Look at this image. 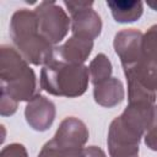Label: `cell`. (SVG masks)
Returning a JSON list of instances; mask_svg holds the SVG:
<instances>
[{"mask_svg":"<svg viewBox=\"0 0 157 157\" xmlns=\"http://www.w3.org/2000/svg\"><path fill=\"white\" fill-rule=\"evenodd\" d=\"M137 157H139V156H137Z\"/></svg>","mask_w":157,"mask_h":157,"instance_id":"obj_22","label":"cell"},{"mask_svg":"<svg viewBox=\"0 0 157 157\" xmlns=\"http://www.w3.org/2000/svg\"><path fill=\"white\" fill-rule=\"evenodd\" d=\"M113 18L119 23L137 21L144 12V4L140 0H113L107 1Z\"/></svg>","mask_w":157,"mask_h":157,"instance_id":"obj_13","label":"cell"},{"mask_svg":"<svg viewBox=\"0 0 157 157\" xmlns=\"http://www.w3.org/2000/svg\"><path fill=\"white\" fill-rule=\"evenodd\" d=\"M54 103L42 94H36L25 108V118L27 124L36 131L48 130L55 119Z\"/></svg>","mask_w":157,"mask_h":157,"instance_id":"obj_7","label":"cell"},{"mask_svg":"<svg viewBox=\"0 0 157 157\" xmlns=\"http://www.w3.org/2000/svg\"><path fill=\"white\" fill-rule=\"evenodd\" d=\"M126 78H131L146 90L157 93V64L142 60L131 67L124 69Z\"/></svg>","mask_w":157,"mask_h":157,"instance_id":"obj_14","label":"cell"},{"mask_svg":"<svg viewBox=\"0 0 157 157\" xmlns=\"http://www.w3.org/2000/svg\"><path fill=\"white\" fill-rule=\"evenodd\" d=\"M101 16L92 9L87 7L71 15V31L72 36L93 40L102 32Z\"/></svg>","mask_w":157,"mask_h":157,"instance_id":"obj_10","label":"cell"},{"mask_svg":"<svg viewBox=\"0 0 157 157\" xmlns=\"http://www.w3.org/2000/svg\"><path fill=\"white\" fill-rule=\"evenodd\" d=\"M88 136V129L82 120L76 117H66L50 141L64 147H85Z\"/></svg>","mask_w":157,"mask_h":157,"instance_id":"obj_8","label":"cell"},{"mask_svg":"<svg viewBox=\"0 0 157 157\" xmlns=\"http://www.w3.org/2000/svg\"><path fill=\"white\" fill-rule=\"evenodd\" d=\"M90 82L86 65L67 64L50 59L40 70L39 87L52 96L75 98L82 96Z\"/></svg>","mask_w":157,"mask_h":157,"instance_id":"obj_4","label":"cell"},{"mask_svg":"<svg viewBox=\"0 0 157 157\" xmlns=\"http://www.w3.org/2000/svg\"><path fill=\"white\" fill-rule=\"evenodd\" d=\"M147 5H148L150 7H152L153 10L157 11V0H156V1H147Z\"/></svg>","mask_w":157,"mask_h":157,"instance_id":"obj_21","label":"cell"},{"mask_svg":"<svg viewBox=\"0 0 157 157\" xmlns=\"http://www.w3.org/2000/svg\"><path fill=\"white\" fill-rule=\"evenodd\" d=\"M144 140H145V145L150 150L157 152V105L153 107V115L144 135Z\"/></svg>","mask_w":157,"mask_h":157,"instance_id":"obj_17","label":"cell"},{"mask_svg":"<svg viewBox=\"0 0 157 157\" xmlns=\"http://www.w3.org/2000/svg\"><path fill=\"white\" fill-rule=\"evenodd\" d=\"M125 92L123 82L117 77H110L93 88L94 102L105 108H113L124 101Z\"/></svg>","mask_w":157,"mask_h":157,"instance_id":"obj_11","label":"cell"},{"mask_svg":"<svg viewBox=\"0 0 157 157\" xmlns=\"http://www.w3.org/2000/svg\"><path fill=\"white\" fill-rule=\"evenodd\" d=\"M63 4L66 6L69 13H70V15H74V13H76L77 11H81V10H83V9L92 7L93 1H66V0H65Z\"/></svg>","mask_w":157,"mask_h":157,"instance_id":"obj_20","label":"cell"},{"mask_svg":"<svg viewBox=\"0 0 157 157\" xmlns=\"http://www.w3.org/2000/svg\"><path fill=\"white\" fill-rule=\"evenodd\" d=\"M18 102L12 99L6 93H1V101H0V114L2 117H10L13 115L17 110Z\"/></svg>","mask_w":157,"mask_h":157,"instance_id":"obj_19","label":"cell"},{"mask_svg":"<svg viewBox=\"0 0 157 157\" xmlns=\"http://www.w3.org/2000/svg\"><path fill=\"white\" fill-rule=\"evenodd\" d=\"M39 32L53 45L60 43L67 34L71 21L65 10L55 1H42L34 9Z\"/></svg>","mask_w":157,"mask_h":157,"instance_id":"obj_5","label":"cell"},{"mask_svg":"<svg viewBox=\"0 0 157 157\" xmlns=\"http://www.w3.org/2000/svg\"><path fill=\"white\" fill-rule=\"evenodd\" d=\"M144 60L157 64V23L151 26L142 37Z\"/></svg>","mask_w":157,"mask_h":157,"instance_id":"obj_16","label":"cell"},{"mask_svg":"<svg viewBox=\"0 0 157 157\" xmlns=\"http://www.w3.org/2000/svg\"><path fill=\"white\" fill-rule=\"evenodd\" d=\"M10 36L16 50L28 64L44 66L53 56L54 45L39 32L34 10L18 9L10 21Z\"/></svg>","mask_w":157,"mask_h":157,"instance_id":"obj_2","label":"cell"},{"mask_svg":"<svg viewBox=\"0 0 157 157\" xmlns=\"http://www.w3.org/2000/svg\"><path fill=\"white\" fill-rule=\"evenodd\" d=\"M1 93L16 102H29L37 93V78L27 60L12 47H0Z\"/></svg>","mask_w":157,"mask_h":157,"instance_id":"obj_3","label":"cell"},{"mask_svg":"<svg viewBox=\"0 0 157 157\" xmlns=\"http://www.w3.org/2000/svg\"><path fill=\"white\" fill-rule=\"evenodd\" d=\"M38 157H107L104 151L97 146L88 147H64L55 145L50 140L42 147Z\"/></svg>","mask_w":157,"mask_h":157,"instance_id":"obj_12","label":"cell"},{"mask_svg":"<svg viewBox=\"0 0 157 157\" xmlns=\"http://www.w3.org/2000/svg\"><path fill=\"white\" fill-rule=\"evenodd\" d=\"M153 107L148 103H128L124 112L113 119L107 139L110 157L139 156V144L151 123Z\"/></svg>","mask_w":157,"mask_h":157,"instance_id":"obj_1","label":"cell"},{"mask_svg":"<svg viewBox=\"0 0 157 157\" xmlns=\"http://www.w3.org/2000/svg\"><path fill=\"white\" fill-rule=\"evenodd\" d=\"M142 37L144 33L136 28H125L115 34L113 45L123 69L131 67L144 60Z\"/></svg>","mask_w":157,"mask_h":157,"instance_id":"obj_6","label":"cell"},{"mask_svg":"<svg viewBox=\"0 0 157 157\" xmlns=\"http://www.w3.org/2000/svg\"><path fill=\"white\" fill-rule=\"evenodd\" d=\"M93 49V40L71 36L64 44L54 47L52 59L67 64L83 65Z\"/></svg>","mask_w":157,"mask_h":157,"instance_id":"obj_9","label":"cell"},{"mask_svg":"<svg viewBox=\"0 0 157 157\" xmlns=\"http://www.w3.org/2000/svg\"><path fill=\"white\" fill-rule=\"evenodd\" d=\"M88 71H90V80L96 86L112 77L110 75L113 71V66L108 56L103 53H99L90 63Z\"/></svg>","mask_w":157,"mask_h":157,"instance_id":"obj_15","label":"cell"},{"mask_svg":"<svg viewBox=\"0 0 157 157\" xmlns=\"http://www.w3.org/2000/svg\"><path fill=\"white\" fill-rule=\"evenodd\" d=\"M0 157H28V153L22 144L13 142L2 147L0 152Z\"/></svg>","mask_w":157,"mask_h":157,"instance_id":"obj_18","label":"cell"}]
</instances>
